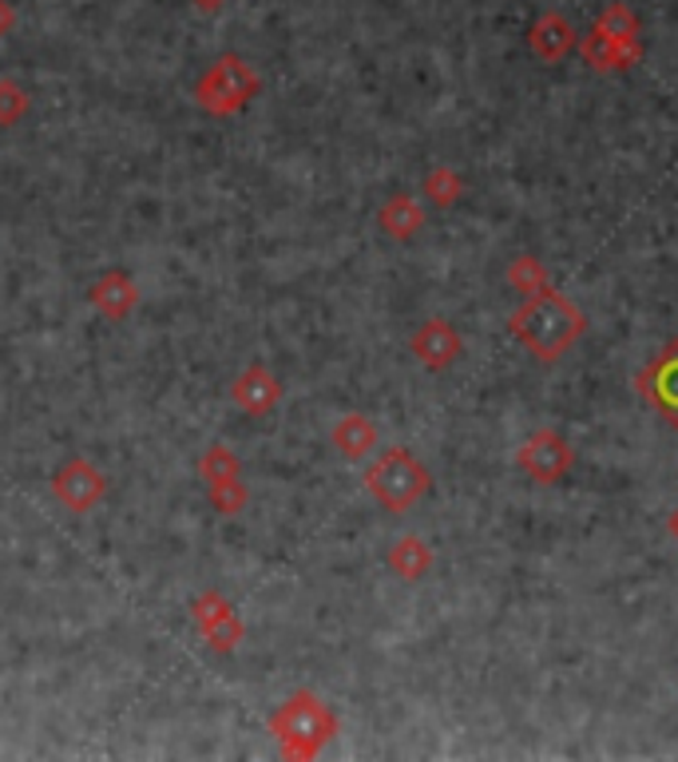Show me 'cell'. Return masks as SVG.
<instances>
[{
    "mask_svg": "<svg viewBox=\"0 0 678 762\" xmlns=\"http://www.w3.org/2000/svg\"><path fill=\"white\" fill-rule=\"evenodd\" d=\"M588 326V318L579 314L576 302H568L556 291H535L524 299V306L512 314V334L532 350L540 362H552V358L568 354L571 345L579 342Z\"/></svg>",
    "mask_w": 678,
    "mask_h": 762,
    "instance_id": "cell-1",
    "label": "cell"
},
{
    "mask_svg": "<svg viewBox=\"0 0 678 762\" xmlns=\"http://www.w3.org/2000/svg\"><path fill=\"white\" fill-rule=\"evenodd\" d=\"M429 485H433V477H429V469L409 449H385L370 465V472H365V489L373 492V500L381 508H390V512L413 508L429 492Z\"/></svg>",
    "mask_w": 678,
    "mask_h": 762,
    "instance_id": "cell-2",
    "label": "cell"
},
{
    "mask_svg": "<svg viewBox=\"0 0 678 762\" xmlns=\"http://www.w3.org/2000/svg\"><path fill=\"white\" fill-rule=\"evenodd\" d=\"M639 20L623 4H611L583 40V60L596 63L599 72H623V68L639 63Z\"/></svg>",
    "mask_w": 678,
    "mask_h": 762,
    "instance_id": "cell-3",
    "label": "cell"
},
{
    "mask_svg": "<svg viewBox=\"0 0 678 762\" xmlns=\"http://www.w3.org/2000/svg\"><path fill=\"white\" fill-rule=\"evenodd\" d=\"M337 731V719L326 711L317 695H294L286 707L274 715V735L282 739L289 754H314L322 743H330Z\"/></svg>",
    "mask_w": 678,
    "mask_h": 762,
    "instance_id": "cell-4",
    "label": "cell"
},
{
    "mask_svg": "<svg viewBox=\"0 0 678 762\" xmlns=\"http://www.w3.org/2000/svg\"><path fill=\"white\" fill-rule=\"evenodd\" d=\"M254 91H258V72L243 56H223V60H215L207 68L195 96H199V104L210 116H235V111H243L254 100Z\"/></svg>",
    "mask_w": 678,
    "mask_h": 762,
    "instance_id": "cell-5",
    "label": "cell"
},
{
    "mask_svg": "<svg viewBox=\"0 0 678 762\" xmlns=\"http://www.w3.org/2000/svg\"><path fill=\"white\" fill-rule=\"evenodd\" d=\"M515 461H520V469H524L535 485H556L568 477L576 453H571V444L563 433H556V429H535V433L520 444Z\"/></svg>",
    "mask_w": 678,
    "mask_h": 762,
    "instance_id": "cell-6",
    "label": "cell"
},
{
    "mask_svg": "<svg viewBox=\"0 0 678 762\" xmlns=\"http://www.w3.org/2000/svg\"><path fill=\"white\" fill-rule=\"evenodd\" d=\"M409 345H413L416 362L425 365V370H449L464 350L461 334H456L444 318H429V322H421V330H416Z\"/></svg>",
    "mask_w": 678,
    "mask_h": 762,
    "instance_id": "cell-7",
    "label": "cell"
},
{
    "mask_svg": "<svg viewBox=\"0 0 678 762\" xmlns=\"http://www.w3.org/2000/svg\"><path fill=\"white\" fill-rule=\"evenodd\" d=\"M52 492H56V497H60L68 508H76V512H88V508L104 497V477H100L96 469H91V465L72 461V465H63V469L56 472Z\"/></svg>",
    "mask_w": 678,
    "mask_h": 762,
    "instance_id": "cell-8",
    "label": "cell"
},
{
    "mask_svg": "<svg viewBox=\"0 0 678 762\" xmlns=\"http://www.w3.org/2000/svg\"><path fill=\"white\" fill-rule=\"evenodd\" d=\"M528 45H532V52L540 56V60L556 63V60H563L571 48H576V28L568 25V17H563V12H543V17L535 20Z\"/></svg>",
    "mask_w": 678,
    "mask_h": 762,
    "instance_id": "cell-9",
    "label": "cell"
},
{
    "mask_svg": "<svg viewBox=\"0 0 678 762\" xmlns=\"http://www.w3.org/2000/svg\"><path fill=\"white\" fill-rule=\"evenodd\" d=\"M235 398L246 413H266V409H274V401H278V381H274L263 365H254V370H246L243 378L235 381Z\"/></svg>",
    "mask_w": 678,
    "mask_h": 762,
    "instance_id": "cell-10",
    "label": "cell"
},
{
    "mask_svg": "<svg viewBox=\"0 0 678 762\" xmlns=\"http://www.w3.org/2000/svg\"><path fill=\"white\" fill-rule=\"evenodd\" d=\"M334 444L342 449V457H350V461H362L373 444H377V429H373L370 418H362V413H345V418L337 421V429H334Z\"/></svg>",
    "mask_w": 678,
    "mask_h": 762,
    "instance_id": "cell-11",
    "label": "cell"
},
{
    "mask_svg": "<svg viewBox=\"0 0 678 762\" xmlns=\"http://www.w3.org/2000/svg\"><path fill=\"white\" fill-rule=\"evenodd\" d=\"M91 302L108 318H124L127 310L136 306V282L127 279V274H108V279L91 286Z\"/></svg>",
    "mask_w": 678,
    "mask_h": 762,
    "instance_id": "cell-12",
    "label": "cell"
},
{
    "mask_svg": "<svg viewBox=\"0 0 678 762\" xmlns=\"http://www.w3.org/2000/svg\"><path fill=\"white\" fill-rule=\"evenodd\" d=\"M390 564L397 576H405V580H421L429 568H433V553H429L425 540H416V536H401L397 545H393L390 553Z\"/></svg>",
    "mask_w": 678,
    "mask_h": 762,
    "instance_id": "cell-13",
    "label": "cell"
},
{
    "mask_svg": "<svg viewBox=\"0 0 678 762\" xmlns=\"http://www.w3.org/2000/svg\"><path fill=\"white\" fill-rule=\"evenodd\" d=\"M381 227L390 231L393 238L416 235V227H421V207H416L409 195H393V199L381 207Z\"/></svg>",
    "mask_w": 678,
    "mask_h": 762,
    "instance_id": "cell-14",
    "label": "cell"
},
{
    "mask_svg": "<svg viewBox=\"0 0 678 762\" xmlns=\"http://www.w3.org/2000/svg\"><path fill=\"white\" fill-rule=\"evenodd\" d=\"M508 282H512L520 294H535V291L548 286V274H543V266L535 263L532 254H520V258L512 263V271H508Z\"/></svg>",
    "mask_w": 678,
    "mask_h": 762,
    "instance_id": "cell-15",
    "label": "cell"
},
{
    "mask_svg": "<svg viewBox=\"0 0 678 762\" xmlns=\"http://www.w3.org/2000/svg\"><path fill=\"white\" fill-rule=\"evenodd\" d=\"M425 190H429V199H433L436 207H449V203H456V199H461L464 183H461V175H456V172H449V167H436V172L429 175Z\"/></svg>",
    "mask_w": 678,
    "mask_h": 762,
    "instance_id": "cell-16",
    "label": "cell"
},
{
    "mask_svg": "<svg viewBox=\"0 0 678 762\" xmlns=\"http://www.w3.org/2000/svg\"><path fill=\"white\" fill-rule=\"evenodd\" d=\"M28 108V96L17 88V84L0 80V124H17Z\"/></svg>",
    "mask_w": 678,
    "mask_h": 762,
    "instance_id": "cell-17",
    "label": "cell"
},
{
    "mask_svg": "<svg viewBox=\"0 0 678 762\" xmlns=\"http://www.w3.org/2000/svg\"><path fill=\"white\" fill-rule=\"evenodd\" d=\"M12 25H17V9H12L9 0H0V40L9 37V32H12Z\"/></svg>",
    "mask_w": 678,
    "mask_h": 762,
    "instance_id": "cell-18",
    "label": "cell"
},
{
    "mask_svg": "<svg viewBox=\"0 0 678 762\" xmlns=\"http://www.w3.org/2000/svg\"><path fill=\"white\" fill-rule=\"evenodd\" d=\"M195 4H199L203 12H215V9H223L226 0H195Z\"/></svg>",
    "mask_w": 678,
    "mask_h": 762,
    "instance_id": "cell-19",
    "label": "cell"
},
{
    "mask_svg": "<svg viewBox=\"0 0 678 762\" xmlns=\"http://www.w3.org/2000/svg\"><path fill=\"white\" fill-rule=\"evenodd\" d=\"M670 536H675V545H678V508L670 512Z\"/></svg>",
    "mask_w": 678,
    "mask_h": 762,
    "instance_id": "cell-20",
    "label": "cell"
}]
</instances>
